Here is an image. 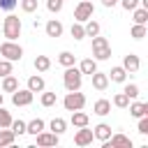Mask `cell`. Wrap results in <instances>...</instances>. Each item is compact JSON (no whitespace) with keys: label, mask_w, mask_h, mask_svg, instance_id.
Listing matches in <instances>:
<instances>
[{"label":"cell","mask_w":148,"mask_h":148,"mask_svg":"<svg viewBox=\"0 0 148 148\" xmlns=\"http://www.w3.org/2000/svg\"><path fill=\"white\" fill-rule=\"evenodd\" d=\"M92 58H95V60H109V58H111V46L95 49V51H92Z\"/></svg>","instance_id":"29"},{"label":"cell","mask_w":148,"mask_h":148,"mask_svg":"<svg viewBox=\"0 0 148 148\" xmlns=\"http://www.w3.org/2000/svg\"><path fill=\"white\" fill-rule=\"evenodd\" d=\"M58 62H60L62 67H72V65L76 62V56H74V53H69V51H62V53L58 56Z\"/></svg>","instance_id":"25"},{"label":"cell","mask_w":148,"mask_h":148,"mask_svg":"<svg viewBox=\"0 0 148 148\" xmlns=\"http://www.w3.org/2000/svg\"><path fill=\"white\" fill-rule=\"evenodd\" d=\"M88 123H90L88 113H83L81 109H79V111H72V125H74V127H86Z\"/></svg>","instance_id":"18"},{"label":"cell","mask_w":148,"mask_h":148,"mask_svg":"<svg viewBox=\"0 0 148 148\" xmlns=\"http://www.w3.org/2000/svg\"><path fill=\"white\" fill-rule=\"evenodd\" d=\"M83 30H86V37H95V35H99V23L97 21H92V18H88L86 23H83Z\"/></svg>","instance_id":"23"},{"label":"cell","mask_w":148,"mask_h":148,"mask_svg":"<svg viewBox=\"0 0 148 148\" xmlns=\"http://www.w3.org/2000/svg\"><path fill=\"white\" fill-rule=\"evenodd\" d=\"M7 74H14V67H12V60L2 58L0 60V76H7Z\"/></svg>","instance_id":"36"},{"label":"cell","mask_w":148,"mask_h":148,"mask_svg":"<svg viewBox=\"0 0 148 148\" xmlns=\"http://www.w3.org/2000/svg\"><path fill=\"white\" fill-rule=\"evenodd\" d=\"M102 5H104V7H116L118 0H102Z\"/></svg>","instance_id":"43"},{"label":"cell","mask_w":148,"mask_h":148,"mask_svg":"<svg viewBox=\"0 0 148 148\" xmlns=\"http://www.w3.org/2000/svg\"><path fill=\"white\" fill-rule=\"evenodd\" d=\"M62 2H65V0H62Z\"/></svg>","instance_id":"45"},{"label":"cell","mask_w":148,"mask_h":148,"mask_svg":"<svg viewBox=\"0 0 148 148\" xmlns=\"http://www.w3.org/2000/svg\"><path fill=\"white\" fill-rule=\"evenodd\" d=\"M146 32H148V30H146V23H134V25H132V37H134V39H143Z\"/></svg>","instance_id":"31"},{"label":"cell","mask_w":148,"mask_h":148,"mask_svg":"<svg viewBox=\"0 0 148 148\" xmlns=\"http://www.w3.org/2000/svg\"><path fill=\"white\" fill-rule=\"evenodd\" d=\"M44 30H46V35H49V37H60L65 28H62V23H60L58 18H51V21H46Z\"/></svg>","instance_id":"12"},{"label":"cell","mask_w":148,"mask_h":148,"mask_svg":"<svg viewBox=\"0 0 148 148\" xmlns=\"http://www.w3.org/2000/svg\"><path fill=\"white\" fill-rule=\"evenodd\" d=\"M12 113L7 111V109H2V104H0V127H9L12 125Z\"/></svg>","instance_id":"33"},{"label":"cell","mask_w":148,"mask_h":148,"mask_svg":"<svg viewBox=\"0 0 148 148\" xmlns=\"http://www.w3.org/2000/svg\"><path fill=\"white\" fill-rule=\"evenodd\" d=\"M21 9H23L25 14L37 12V0H21Z\"/></svg>","instance_id":"37"},{"label":"cell","mask_w":148,"mask_h":148,"mask_svg":"<svg viewBox=\"0 0 148 148\" xmlns=\"http://www.w3.org/2000/svg\"><path fill=\"white\" fill-rule=\"evenodd\" d=\"M113 132H111V125H106V123H99L97 127H92V136L97 139V141H109V136H111Z\"/></svg>","instance_id":"10"},{"label":"cell","mask_w":148,"mask_h":148,"mask_svg":"<svg viewBox=\"0 0 148 148\" xmlns=\"http://www.w3.org/2000/svg\"><path fill=\"white\" fill-rule=\"evenodd\" d=\"M39 102H42V106H56V102H58V97H56V92H44L42 90V97H39Z\"/></svg>","instance_id":"28"},{"label":"cell","mask_w":148,"mask_h":148,"mask_svg":"<svg viewBox=\"0 0 148 148\" xmlns=\"http://www.w3.org/2000/svg\"><path fill=\"white\" fill-rule=\"evenodd\" d=\"M0 56H2V58H7V60H12V62H16V60H21V58H23V49H21V44H16V42L7 39V42H2V44H0Z\"/></svg>","instance_id":"3"},{"label":"cell","mask_w":148,"mask_h":148,"mask_svg":"<svg viewBox=\"0 0 148 148\" xmlns=\"http://www.w3.org/2000/svg\"><path fill=\"white\" fill-rule=\"evenodd\" d=\"M123 67H125V72H127V74H134V72H139V67H141V60H139V56H134V53H127V56L123 58Z\"/></svg>","instance_id":"9"},{"label":"cell","mask_w":148,"mask_h":148,"mask_svg":"<svg viewBox=\"0 0 148 148\" xmlns=\"http://www.w3.org/2000/svg\"><path fill=\"white\" fill-rule=\"evenodd\" d=\"M130 116L134 118H141V116H148V104L146 102H130Z\"/></svg>","instance_id":"15"},{"label":"cell","mask_w":148,"mask_h":148,"mask_svg":"<svg viewBox=\"0 0 148 148\" xmlns=\"http://www.w3.org/2000/svg\"><path fill=\"white\" fill-rule=\"evenodd\" d=\"M16 5H18V0H0V9L2 12H12Z\"/></svg>","instance_id":"40"},{"label":"cell","mask_w":148,"mask_h":148,"mask_svg":"<svg viewBox=\"0 0 148 148\" xmlns=\"http://www.w3.org/2000/svg\"><path fill=\"white\" fill-rule=\"evenodd\" d=\"M69 32H72V37L74 39H83L86 37V30H83V23H72V28H69Z\"/></svg>","instance_id":"30"},{"label":"cell","mask_w":148,"mask_h":148,"mask_svg":"<svg viewBox=\"0 0 148 148\" xmlns=\"http://www.w3.org/2000/svg\"><path fill=\"white\" fill-rule=\"evenodd\" d=\"M139 134H148V116H141L139 118Z\"/></svg>","instance_id":"41"},{"label":"cell","mask_w":148,"mask_h":148,"mask_svg":"<svg viewBox=\"0 0 148 148\" xmlns=\"http://www.w3.org/2000/svg\"><path fill=\"white\" fill-rule=\"evenodd\" d=\"M62 106H65L67 111H79V109H83V106H86V95L79 92V90H67V95H65V99H62Z\"/></svg>","instance_id":"4"},{"label":"cell","mask_w":148,"mask_h":148,"mask_svg":"<svg viewBox=\"0 0 148 148\" xmlns=\"http://www.w3.org/2000/svg\"><path fill=\"white\" fill-rule=\"evenodd\" d=\"M49 127H51V132H56V134H62V132L67 130V120H65V118H53Z\"/></svg>","instance_id":"26"},{"label":"cell","mask_w":148,"mask_h":148,"mask_svg":"<svg viewBox=\"0 0 148 148\" xmlns=\"http://www.w3.org/2000/svg\"><path fill=\"white\" fill-rule=\"evenodd\" d=\"M62 83H65V90H81V83H83V74L79 67H65V74H62Z\"/></svg>","instance_id":"2"},{"label":"cell","mask_w":148,"mask_h":148,"mask_svg":"<svg viewBox=\"0 0 148 148\" xmlns=\"http://www.w3.org/2000/svg\"><path fill=\"white\" fill-rule=\"evenodd\" d=\"M21 30H23V23H21V18H18V16L9 14V16L2 21V32H5V37H7V39L16 42V39L21 37Z\"/></svg>","instance_id":"1"},{"label":"cell","mask_w":148,"mask_h":148,"mask_svg":"<svg viewBox=\"0 0 148 148\" xmlns=\"http://www.w3.org/2000/svg\"><path fill=\"white\" fill-rule=\"evenodd\" d=\"M32 65H35V69H37V72H46V69L51 67V58H49V56H37Z\"/></svg>","instance_id":"24"},{"label":"cell","mask_w":148,"mask_h":148,"mask_svg":"<svg viewBox=\"0 0 148 148\" xmlns=\"http://www.w3.org/2000/svg\"><path fill=\"white\" fill-rule=\"evenodd\" d=\"M106 76H109L113 83H125L127 72H125V67H123V65H118V67H111V72H106Z\"/></svg>","instance_id":"14"},{"label":"cell","mask_w":148,"mask_h":148,"mask_svg":"<svg viewBox=\"0 0 148 148\" xmlns=\"http://www.w3.org/2000/svg\"><path fill=\"white\" fill-rule=\"evenodd\" d=\"M46 88V83H44V79L39 76V74H32L30 79H28V90H32V92H42Z\"/></svg>","instance_id":"16"},{"label":"cell","mask_w":148,"mask_h":148,"mask_svg":"<svg viewBox=\"0 0 148 148\" xmlns=\"http://www.w3.org/2000/svg\"><path fill=\"white\" fill-rule=\"evenodd\" d=\"M113 104H116L118 109H127V104H130V97H127L125 92H118V95L113 97Z\"/></svg>","instance_id":"34"},{"label":"cell","mask_w":148,"mask_h":148,"mask_svg":"<svg viewBox=\"0 0 148 148\" xmlns=\"http://www.w3.org/2000/svg\"><path fill=\"white\" fill-rule=\"evenodd\" d=\"M92 130H88V125L86 127H76V134H74V143L76 146H88V143H92Z\"/></svg>","instance_id":"7"},{"label":"cell","mask_w":148,"mask_h":148,"mask_svg":"<svg viewBox=\"0 0 148 148\" xmlns=\"http://www.w3.org/2000/svg\"><path fill=\"white\" fill-rule=\"evenodd\" d=\"M102 46H109V39L95 35V37H92V51H95V49H102Z\"/></svg>","instance_id":"39"},{"label":"cell","mask_w":148,"mask_h":148,"mask_svg":"<svg viewBox=\"0 0 148 148\" xmlns=\"http://www.w3.org/2000/svg\"><path fill=\"white\" fill-rule=\"evenodd\" d=\"M132 12H134V23H146V21H148V9H146V7L139 5V7H134Z\"/></svg>","instance_id":"27"},{"label":"cell","mask_w":148,"mask_h":148,"mask_svg":"<svg viewBox=\"0 0 148 148\" xmlns=\"http://www.w3.org/2000/svg\"><path fill=\"white\" fill-rule=\"evenodd\" d=\"M0 104H2V92H0Z\"/></svg>","instance_id":"44"},{"label":"cell","mask_w":148,"mask_h":148,"mask_svg":"<svg viewBox=\"0 0 148 148\" xmlns=\"http://www.w3.org/2000/svg\"><path fill=\"white\" fill-rule=\"evenodd\" d=\"M9 130H12L16 136H21V134H25V123H23V120H12Z\"/></svg>","instance_id":"35"},{"label":"cell","mask_w":148,"mask_h":148,"mask_svg":"<svg viewBox=\"0 0 148 148\" xmlns=\"http://www.w3.org/2000/svg\"><path fill=\"white\" fill-rule=\"evenodd\" d=\"M37 136V146H58V141H60V134H56V132H39V134H35Z\"/></svg>","instance_id":"8"},{"label":"cell","mask_w":148,"mask_h":148,"mask_svg":"<svg viewBox=\"0 0 148 148\" xmlns=\"http://www.w3.org/2000/svg\"><path fill=\"white\" fill-rule=\"evenodd\" d=\"M46 9H49L51 14H58V12L62 9V0H46Z\"/></svg>","instance_id":"38"},{"label":"cell","mask_w":148,"mask_h":148,"mask_svg":"<svg viewBox=\"0 0 148 148\" xmlns=\"http://www.w3.org/2000/svg\"><path fill=\"white\" fill-rule=\"evenodd\" d=\"M118 2H120V7L127 9V12H132L134 7H139V0H118Z\"/></svg>","instance_id":"42"},{"label":"cell","mask_w":148,"mask_h":148,"mask_svg":"<svg viewBox=\"0 0 148 148\" xmlns=\"http://www.w3.org/2000/svg\"><path fill=\"white\" fill-rule=\"evenodd\" d=\"M90 76H92V88L95 90H106L109 88V76L104 72H92Z\"/></svg>","instance_id":"13"},{"label":"cell","mask_w":148,"mask_h":148,"mask_svg":"<svg viewBox=\"0 0 148 148\" xmlns=\"http://www.w3.org/2000/svg\"><path fill=\"white\" fill-rule=\"evenodd\" d=\"M44 127H46V123H44L42 118H35V120L25 123V132H28V134H32V136H35V134H39Z\"/></svg>","instance_id":"19"},{"label":"cell","mask_w":148,"mask_h":148,"mask_svg":"<svg viewBox=\"0 0 148 148\" xmlns=\"http://www.w3.org/2000/svg\"><path fill=\"white\" fill-rule=\"evenodd\" d=\"M79 69H81V74H92V72H97V60L95 58H86V60L79 62Z\"/></svg>","instance_id":"21"},{"label":"cell","mask_w":148,"mask_h":148,"mask_svg":"<svg viewBox=\"0 0 148 148\" xmlns=\"http://www.w3.org/2000/svg\"><path fill=\"white\" fill-rule=\"evenodd\" d=\"M123 92H125V95H127L130 99H136L141 90H139V86H136V83H125V88H123Z\"/></svg>","instance_id":"32"},{"label":"cell","mask_w":148,"mask_h":148,"mask_svg":"<svg viewBox=\"0 0 148 148\" xmlns=\"http://www.w3.org/2000/svg\"><path fill=\"white\" fill-rule=\"evenodd\" d=\"M32 97H35L32 90H28V88H16V90L12 92V104H14V106H28V104H32Z\"/></svg>","instance_id":"6"},{"label":"cell","mask_w":148,"mask_h":148,"mask_svg":"<svg viewBox=\"0 0 148 148\" xmlns=\"http://www.w3.org/2000/svg\"><path fill=\"white\" fill-rule=\"evenodd\" d=\"M14 139H16V134H14L9 127H0V148L12 146V143H14Z\"/></svg>","instance_id":"20"},{"label":"cell","mask_w":148,"mask_h":148,"mask_svg":"<svg viewBox=\"0 0 148 148\" xmlns=\"http://www.w3.org/2000/svg\"><path fill=\"white\" fill-rule=\"evenodd\" d=\"M92 111H95L97 116H109V113H111V102H109V99H97L95 106H92Z\"/></svg>","instance_id":"22"},{"label":"cell","mask_w":148,"mask_h":148,"mask_svg":"<svg viewBox=\"0 0 148 148\" xmlns=\"http://www.w3.org/2000/svg\"><path fill=\"white\" fill-rule=\"evenodd\" d=\"M109 146L111 148H132V139L125 134H111L109 136Z\"/></svg>","instance_id":"11"},{"label":"cell","mask_w":148,"mask_h":148,"mask_svg":"<svg viewBox=\"0 0 148 148\" xmlns=\"http://www.w3.org/2000/svg\"><path fill=\"white\" fill-rule=\"evenodd\" d=\"M16 88H18V79H16L14 74L2 76V92H14Z\"/></svg>","instance_id":"17"},{"label":"cell","mask_w":148,"mask_h":148,"mask_svg":"<svg viewBox=\"0 0 148 148\" xmlns=\"http://www.w3.org/2000/svg\"><path fill=\"white\" fill-rule=\"evenodd\" d=\"M92 14H95V5L90 0H81L74 7V21H79V23H86L88 18H92Z\"/></svg>","instance_id":"5"}]
</instances>
